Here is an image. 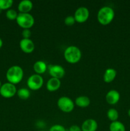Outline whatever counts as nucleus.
Masks as SVG:
<instances>
[{
	"label": "nucleus",
	"mask_w": 130,
	"mask_h": 131,
	"mask_svg": "<svg viewBox=\"0 0 130 131\" xmlns=\"http://www.w3.org/2000/svg\"><path fill=\"white\" fill-rule=\"evenodd\" d=\"M115 17V12L112 7L105 6L101 8L98 12L97 19L102 25L109 24L113 20Z\"/></svg>",
	"instance_id": "obj_2"
},
{
	"label": "nucleus",
	"mask_w": 130,
	"mask_h": 131,
	"mask_svg": "<svg viewBox=\"0 0 130 131\" xmlns=\"http://www.w3.org/2000/svg\"><path fill=\"white\" fill-rule=\"evenodd\" d=\"M98 127V123L95 120L89 118L82 123L81 129L82 131H96Z\"/></svg>",
	"instance_id": "obj_12"
},
{
	"label": "nucleus",
	"mask_w": 130,
	"mask_h": 131,
	"mask_svg": "<svg viewBox=\"0 0 130 131\" xmlns=\"http://www.w3.org/2000/svg\"><path fill=\"white\" fill-rule=\"evenodd\" d=\"M117 71L113 68H108L106 69L103 74V81L107 83H110L113 81L116 78Z\"/></svg>",
	"instance_id": "obj_15"
},
{
	"label": "nucleus",
	"mask_w": 130,
	"mask_h": 131,
	"mask_svg": "<svg viewBox=\"0 0 130 131\" xmlns=\"http://www.w3.org/2000/svg\"><path fill=\"white\" fill-rule=\"evenodd\" d=\"M120 97L121 95L118 91L115 90H111L106 94L105 99L109 104L115 105L119 101Z\"/></svg>",
	"instance_id": "obj_11"
},
{
	"label": "nucleus",
	"mask_w": 130,
	"mask_h": 131,
	"mask_svg": "<svg viewBox=\"0 0 130 131\" xmlns=\"http://www.w3.org/2000/svg\"><path fill=\"white\" fill-rule=\"evenodd\" d=\"M17 88L15 84L8 83H4L0 88V95L4 98H11L17 93Z\"/></svg>",
	"instance_id": "obj_7"
},
{
	"label": "nucleus",
	"mask_w": 130,
	"mask_h": 131,
	"mask_svg": "<svg viewBox=\"0 0 130 131\" xmlns=\"http://www.w3.org/2000/svg\"><path fill=\"white\" fill-rule=\"evenodd\" d=\"M127 114H128L129 116V117H130V108L129 109V110H128V112H127Z\"/></svg>",
	"instance_id": "obj_28"
},
{
	"label": "nucleus",
	"mask_w": 130,
	"mask_h": 131,
	"mask_svg": "<svg viewBox=\"0 0 130 131\" xmlns=\"http://www.w3.org/2000/svg\"><path fill=\"white\" fill-rule=\"evenodd\" d=\"M19 46L20 49L27 54L33 52L35 48L34 42L30 38H22L19 42Z\"/></svg>",
	"instance_id": "obj_10"
},
{
	"label": "nucleus",
	"mask_w": 130,
	"mask_h": 131,
	"mask_svg": "<svg viewBox=\"0 0 130 131\" xmlns=\"http://www.w3.org/2000/svg\"><path fill=\"white\" fill-rule=\"evenodd\" d=\"M48 72L52 78L61 79L65 75V70L60 65H50L48 67Z\"/></svg>",
	"instance_id": "obj_9"
},
{
	"label": "nucleus",
	"mask_w": 130,
	"mask_h": 131,
	"mask_svg": "<svg viewBox=\"0 0 130 131\" xmlns=\"http://www.w3.org/2000/svg\"><path fill=\"white\" fill-rule=\"evenodd\" d=\"M43 78L41 75L34 74L31 75L27 81V85L31 90H38L43 85Z\"/></svg>",
	"instance_id": "obj_6"
},
{
	"label": "nucleus",
	"mask_w": 130,
	"mask_h": 131,
	"mask_svg": "<svg viewBox=\"0 0 130 131\" xmlns=\"http://www.w3.org/2000/svg\"><path fill=\"white\" fill-rule=\"evenodd\" d=\"M39 131H45V130H39Z\"/></svg>",
	"instance_id": "obj_30"
},
{
	"label": "nucleus",
	"mask_w": 130,
	"mask_h": 131,
	"mask_svg": "<svg viewBox=\"0 0 130 131\" xmlns=\"http://www.w3.org/2000/svg\"><path fill=\"white\" fill-rule=\"evenodd\" d=\"M47 68H48V66L47 65L46 63L42 60L36 61L33 65V69H34V72H36V74H39V75L45 72L46 70H47Z\"/></svg>",
	"instance_id": "obj_16"
},
{
	"label": "nucleus",
	"mask_w": 130,
	"mask_h": 131,
	"mask_svg": "<svg viewBox=\"0 0 130 131\" xmlns=\"http://www.w3.org/2000/svg\"><path fill=\"white\" fill-rule=\"evenodd\" d=\"M110 131H126V127L121 122L115 121L112 122L109 126Z\"/></svg>",
	"instance_id": "obj_18"
},
{
	"label": "nucleus",
	"mask_w": 130,
	"mask_h": 131,
	"mask_svg": "<svg viewBox=\"0 0 130 131\" xmlns=\"http://www.w3.org/2000/svg\"><path fill=\"white\" fill-rule=\"evenodd\" d=\"M16 21L23 29H30L34 24V18L29 13H19Z\"/></svg>",
	"instance_id": "obj_4"
},
{
	"label": "nucleus",
	"mask_w": 130,
	"mask_h": 131,
	"mask_svg": "<svg viewBox=\"0 0 130 131\" xmlns=\"http://www.w3.org/2000/svg\"><path fill=\"white\" fill-rule=\"evenodd\" d=\"M107 115L108 118L111 122L117 121L119 118V113L117 110L114 108H110L108 110L107 113Z\"/></svg>",
	"instance_id": "obj_20"
},
{
	"label": "nucleus",
	"mask_w": 130,
	"mask_h": 131,
	"mask_svg": "<svg viewBox=\"0 0 130 131\" xmlns=\"http://www.w3.org/2000/svg\"><path fill=\"white\" fill-rule=\"evenodd\" d=\"M1 10H0V13H1Z\"/></svg>",
	"instance_id": "obj_31"
},
{
	"label": "nucleus",
	"mask_w": 130,
	"mask_h": 131,
	"mask_svg": "<svg viewBox=\"0 0 130 131\" xmlns=\"http://www.w3.org/2000/svg\"><path fill=\"white\" fill-rule=\"evenodd\" d=\"M22 35L23 38H30L31 35V32L29 29H23L22 31Z\"/></svg>",
	"instance_id": "obj_25"
},
{
	"label": "nucleus",
	"mask_w": 130,
	"mask_h": 131,
	"mask_svg": "<svg viewBox=\"0 0 130 131\" xmlns=\"http://www.w3.org/2000/svg\"><path fill=\"white\" fill-rule=\"evenodd\" d=\"M57 106L61 111L64 113H70L75 107V102L68 97L62 96L58 99Z\"/></svg>",
	"instance_id": "obj_5"
},
{
	"label": "nucleus",
	"mask_w": 130,
	"mask_h": 131,
	"mask_svg": "<svg viewBox=\"0 0 130 131\" xmlns=\"http://www.w3.org/2000/svg\"><path fill=\"white\" fill-rule=\"evenodd\" d=\"M90 100L88 97L85 95H81L76 97L75 99V104H76L78 107L84 108L87 107L90 105Z\"/></svg>",
	"instance_id": "obj_17"
},
{
	"label": "nucleus",
	"mask_w": 130,
	"mask_h": 131,
	"mask_svg": "<svg viewBox=\"0 0 130 131\" xmlns=\"http://www.w3.org/2000/svg\"><path fill=\"white\" fill-rule=\"evenodd\" d=\"M18 97L20 99L23 100H26L30 97L31 93L29 89L25 88H21L19 90H18L17 92Z\"/></svg>",
	"instance_id": "obj_19"
},
{
	"label": "nucleus",
	"mask_w": 130,
	"mask_h": 131,
	"mask_svg": "<svg viewBox=\"0 0 130 131\" xmlns=\"http://www.w3.org/2000/svg\"><path fill=\"white\" fill-rule=\"evenodd\" d=\"M3 42L2 39H1V38H0V49H1V47H2V46H3Z\"/></svg>",
	"instance_id": "obj_27"
},
{
	"label": "nucleus",
	"mask_w": 130,
	"mask_h": 131,
	"mask_svg": "<svg viewBox=\"0 0 130 131\" xmlns=\"http://www.w3.org/2000/svg\"><path fill=\"white\" fill-rule=\"evenodd\" d=\"M64 57L68 63L75 64L79 62L82 58V52L80 49L75 46L66 47L64 52Z\"/></svg>",
	"instance_id": "obj_3"
},
{
	"label": "nucleus",
	"mask_w": 130,
	"mask_h": 131,
	"mask_svg": "<svg viewBox=\"0 0 130 131\" xmlns=\"http://www.w3.org/2000/svg\"><path fill=\"white\" fill-rule=\"evenodd\" d=\"M66 129L64 127L60 124H56L54 125L50 128L49 131H66Z\"/></svg>",
	"instance_id": "obj_24"
},
{
	"label": "nucleus",
	"mask_w": 130,
	"mask_h": 131,
	"mask_svg": "<svg viewBox=\"0 0 130 131\" xmlns=\"http://www.w3.org/2000/svg\"><path fill=\"white\" fill-rule=\"evenodd\" d=\"M1 81H0V88H1Z\"/></svg>",
	"instance_id": "obj_29"
},
{
	"label": "nucleus",
	"mask_w": 130,
	"mask_h": 131,
	"mask_svg": "<svg viewBox=\"0 0 130 131\" xmlns=\"http://www.w3.org/2000/svg\"><path fill=\"white\" fill-rule=\"evenodd\" d=\"M33 2L30 0H22L18 5V10L19 13H29L33 9Z\"/></svg>",
	"instance_id": "obj_14"
},
{
	"label": "nucleus",
	"mask_w": 130,
	"mask_h": 131,
	"mask_svg": "<svg viewBox=\"0 0 130 131\" xmlns=\"http://www.w3.org/2000/svg\"><path fill=\"white\" fill-rule=\"evenodd\" d=\"M13 3L12 0H0V10H8Z\"/></svg>",
	"instance_id": "obj_21"
},
{
	"label": "nucleus",
	"mask_w": 130,
	"mask_h": 131,
	"mask_svg": "<svg viewBox=\"0 0 130 131\" xmlns=\"http://www.w3.org/2000/svg\"><path fill=\"white\" fill-rule=\"evenodd\" d=\"M69 131H82V129L79 125H73L69 128Z\"/></svg>",
	"instance_id": "obj_26"
},
{
	"label": "nucleus",
	"mask_w": 130,
	"mask_h": 131,
	"mask_svg": "<svg viewBox=\"0 0 130 131\" xmlns=\"http://www.w3.org/2000/svg\"><path fill=\"white\" fill-rule=\"evenodd\" d=\"M89 17V10L85 6L78 8L75 12L74 17L75 21L79 23H84L86 21Z\"/></svg>",
	"instance_id": "obj_8"
},
{
	"label": "nucleus",
	"mask_w": 130,
	"mask_h": 131,
	"mask_svg": "<svg viewBox=\"0 0 130 131\" xmlns=\"http://www.w3.org/2000/svg\"><path fill=\"white\" fill-rule=\"evenodd\" d=\"M61 83L59 79L55 78H51L47 81L46 84V88L49 92H55L59 89Z\"/></svg>",
	"instance_id": "obj_13"
},
{
	"label": "nucleus",
	"mask_w": 130,
	"mask_h": 131,
	"mask_svg": "<svg viewBox=\"0 0 130 131\" xmlns=\"http://www.w3.org/2000/svg\"><path fill=\"white\" fill-rule=\"evenodd\" d=\"M6 79L9 83L16 84L20 83L24 77V70L19 65H13L8 69L6 74Z\"/></svg>",
	"instance_id": "obj_1"
},
{
	"label": "nucleus",
	"mask_w": 130,
	"mask_h": 131,
	"mask_svg": "<svg viewBox=\"0 0 130 131\" xmlns=\"http://www.w3.org/2000/svg\"><path fill=\"white\" fill-rule=\"evenodd\" d=\"M64 22V24L66 26H73L75 24L76 21H75L74 16H73V15H68V16H67L65 18Z\"/></svg>",
	"instance_id": "obj_23"
},
{
	"label": "nucleus",
	"mask_w": 130,
	"mask_h": 131,
	"mask_svg": "<svg viewBox=\"0 0 130 131\" xmlns=\"http://www.w3.org/2000/svg\"><path fill=\"white\" fill-rule=\"evenodd\" d=\"M18 14L14 9H8L6 12V16L10 20H16Z\"/></svg>",
	"instance_id": "obj_22"
}]
</instances>
